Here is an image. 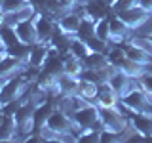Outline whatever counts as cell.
<instances>
[{
  "instance_id": "1",
  "label": "cell",
  "mask_w": 152,
  "mask_h": 143,
  "mask_svg": "<svg viewBox=\"0 0 152 143\" xmlns=\"http://www.w3.org/2000/svg\"><path fill=\"white\" fill-rule=\"evenodd\" d=\"M28 88V76L23 71V74H13L6 80V84L0 88V107L10 101L21 99V95L27 92Z\"/></svg>"
},
{
  "instance_id": "2",
  "label": "cell",
  "mask_w": 152,
  "mask_h": 143,
  "mask_svg": "<svg viewBox=\"0 0 152 143\" xmlns=\"http://www.w3.org/2000/svg\"><path fill=\"white\" fill-rule=\"evenodd\" d=\"M99 116L103 120L104 130L124 132L127 128V124H129V118L122 111H118V107H99Z\"/></svg>"
},
{
  "instance_id": "3",
  "label": "cell",
  "mask_w": 152,
  "mask_h": 143,
  "mask_svg": "<svg viewBox=\"0 0 152 143\" xmlns=\"http://www.w3.org/2000/svg\"><path fill=\"white\" fill-rule=\"evenodd\" d=\"M116 15L120 17L122 21L131 29V31H137V29H141V27L152 17V13L146 12V10H142L139 4H137V6L126 10V12H120V13H116Z\"/></svg>"
},
{
  "instance_id": "4",
  "label": "cell",
  "mask_w": 152,
  "mask_h": 143,
  "mask_svg": "<svg viewBox=\"0 0 152 143\" xmlns=\"http://www.w3.org/2000/svg\"><path fill=\"white\" fill-rule=\"evenodd\" d=\"M34 27H36L38 42L50 44L51 38H53V35H55V31H57V23L51 17H48L46 13L36 12V15H34Z\"/></svg>"
},
{
  "instance_id": "5",
  "label": "cell",
  "mask_w": 152,
  "mask_h": 143,
  "mask_svg": "<svg viewBox=\"0 0 152 143\" xmlns=\"http://www.w3.org/2000/svg\"><path fill=\"white\" fill-rule=\"evenodd\" d=\"M99 118H101V116H99V107H97L93 101L88 103L86 107H82L80 111H76V113L72 114V120H74V124L80 128V130L93 128L95 124H97Z\"/></svg>"
},
{
  "instance_id": "6",
  "label": "cell",
  "mask_w": 152,
  "mask_h": 143,
  "mask_svg": "<svg viewBox=\"0 0 152 143\" xmlns=\"http://www.w3.org/2000/svg\"><path fill=\"white\" fill-rule=\"evenodd\" d=\"M50 57H51V44L36 42V44H32V48H31V55H28V59H27V65H28V69L40 71Z\"/></svg>"
},
{
  "instance_id": "7",
  "label": "cell",
  "mask_w": 152,
  "mask_h": 143,
  "mask_svg": "<svg viewBox=\"0 0 152 143\" xmlns=\"http://www.w3.org/2000/svg\"><path fill=\"white\" fill-rule=\"evenodd\" d=\"M93 103L97 105V107H118V103H120V95H118L116 90L104 80V82L99 84L97 97L93 99Z\"/></svg>"
},
{
  "instance_id": "8",
  "label": "cell",
  "mask_w": 152,
  "mask_h": 143,
  "mask_svg": "<svg viewBox=\"0 0 152 143\" xmlns=\"http://www.w3.org/2000/svg\"><path fill=\"white\" fill-rule=\"evenodd\" d=\"M129 35H131V29L116 13L110 15V42L112 44H124V42H127Z\"/></svg>"
},
{
  "instance_id": "9",
  "label": "cell",
  "mask_w": 152,
  "mask_h": 143,
  "mask_svg": "<svg viewBox=\"0 0 152 143\" xmlns=\"http://www.w3.org/2000/svg\"><path fill=\"white\" fill-rule=\"evenodd\" d=\"M15 32L19 36V40L23 42V44H36L38 42V35H36V27H34V17L31 19H25V21L17 23L15 25Z\"/></svg>"
},
{
  "instance_id": "10",
  "label": "cell",
  "mask_w": 152,
  "mask_h": 143,
  "mask_svg": "<svg viewBox=\"0 0 152 143\" xmlns=\"http://www.w3.org/2000/svg\"><path fill=\"white\" fill-rule=\"evenodd\" d=\"M80 21H82V15L76 13V12L63 13V15L57 19V29L63 31L65 35H69V36H76L78 27H80Z\"/></svg>"
},
{
  "instance_id": "11",
  "label": "cell",
  "mask_w": 152,
  "mask_h": 143,
  "mask_svg": "<svg viewBox=\"0 0 152 143\" xmlns=\"http://www.w3.org/2000/svg\"><path fill=\"white\" fill-rule=\"evenodd\" d=\"M124 50H126V55L129 57L131 61H135V63H141V65H148L152 63V54H148L146 50H142L139 48L137 44H133V42H124Z\"/></svg>"
},
{
  "instance_id": "12",
  "label": "cell",
  "mask_w": 152,
  "mask_h": 143,
  "mask_svg": "<svg viewBox=\"0 0 152 143\" xmlns=\"http://www.w3.org/2000/svg\"><path fill=\"white\" fill-rule=\"evenodd\" d=\"M129 124L135 128V132H139L142 137L152 136V114L145 113H133V116H129Z\"/></svg>"
},
{
  "instance_id": "13",
  "label": "cell",
  "mask_w": 152,
  "mask_h": 143,
  "mask_svg": "<svg viewBox=\"0 0 152 143\" xmlns=\"http://www.w3.org/2000/svg\"><path fill=\"white\" fill-rule=\"evenodd\" d=\"M25 67H28V65L27 63L23 65L21 59H17V57H13V55H6L0 61V76H13L17 73H23Z\"/></svg>"
},
{
  "instance_id": "14",
  "label": "cell",
  "mask_w": 152,
  "mask_h": 143,
  "mask_svg": "<svg viewBox=\"0 0 152 143\" xmlns=\"http://www.w3.org/2000/svg\"><path fill=\"white\" fill-rule=\"evenodd\" d=\"M84 69H86L84 59L76 57L74 54H70V52L63 54V73H69L72 76H80V73H82Z\"/></svg>"
},
{
  "instance_id": "15",
  "label": "cell",
  "mask_w": 152,
  "mask_h": 143,
  "mask_svg": "<svg viewBox=\"0 0 152 143\" xmlns=\"http://www.w3.org/2000/svg\"><path fill=\"white\" fill-rule=\"evenodd\" d=\"M17 133H19V126L15 116H6L4 122L0 124V141H13L17 139Z\"/></svg>"
},
{
  "instance_id": "16",
  "label": "cell",
  "mask_w": 152,
  "mask_h": 143,
  "mask_svg": "<svg viewBox=\"0 0 152 143\" xmlns=\"http://www.w3.org/2000/svg\"><path fill=\"white\" fill-rule=\"evenodd\" d=\"M86 69H95V71H103L104 67H108V55L107 54H99V52H91L88 57L84 59Z\"/></svg>"
},
{
  "instance_id": "17",
  "label": "cell",
  "mask_w": 152,
  "mask_h": 143,
  "mask_svg": "<svg viewBox=\"0 0 152 143\" xmlns=\"http://www.w3.org/2000/svg\"><path fill=\"white\" fill-rule=\"evenodd\" d=\"M97 88H99V84L78 78V90H76V94L86 97V99H89V101H93V99L97 97Z\"/></svg>"
},
{
  "instance_id": "18",
  "label": "cell",
  "mask_w": 152,
  "mask_h": 143,
  "mask_svg": "<svg viewBox=\"0 0 152 143\" xmlns=\"http://www.w3.org/2000/svg\"><path fill=\"white\" fill-rule=\"evenodd\" d=\"M0 36H2V42H4L6 48H12V46H15L17 42H21L19 36H17V32H15V27H12V25L0 27Z\"/></svg>"
},
{
  "instance_id": "19",
  "label": "cell",
  "mask_w": 152,
  "mask_h": 143,
  "mask_svg": "<svg viewBox=\"0 0 152 143\" xmlns=\"http://www.w3.org/2000/svg\"><path fill=\"white\" fill-rule=\"evenodd\" d=\"M76 36L82 38V40H88V38L95 36V21L89 17H82V21H80V27H78V32H76Z\"/></svg>"
},
{
  "instance_id": "20",
  "label": "cell",
  "mask_w": 152,
  "mask_h": 143,
  "mask_svg": "<svg viewBox=\"0 0 152 143\" xmlns=\"http://www.w3.org/2000/svg\"><path fill=\"white\" fill-rule=\"evenodd\" d=\"M95 36H99L101 40L110 42V17L108 15L95 21Z\"/></svg>"
},
{
  "instance_id": "21",
  "label": "cell",
  "mask_w": 152,
  "mask_h": 143,
  "mask_svg": "<svg viewBox=\"0 0 152 143\" xmlns=\"http://www.w3.org/2000/svg\"><path fill=\"white\" fill-rule=\"evenodd\" d=\"M70 54H74L76 57H80V59H86L91 52H89V48L88 44L82 40V38H78V36H72V42H70Z\"/></svg>"
},
{
  "instance_id": "22",
  "label": "cell",
  "mask_w": 152,
  "mask_h": 143,
  "mask_svg": "<svg viewBox=\"0 0 152 143\" xmlns=\"http://www.w3.org/2000/svg\"><path fill=\"white\" fill-rule=\"evenodd\" d=\"M31 48L32 46L23 44V42H17L15 46L6 48V50H8V55H13V57H17V59H21V61H25V63H27L28 55H31Z\"/></svg>"
},
{
  "instance_id": "23",
  "label": "cell",
  "mask_w": 152,
  "mask_h": 143,
  "mask_svg": "<svg viewBox=\"0 0 152 143\" xmlns=\"http://www.w3.org/2000/svg\"><path fill=\"white\" fill-rule=\"evenodd\" d=\"M31 6H32V0H4L0 10H4L6 13H12V12H19V10H25Z\"/></svg>"
},
{
  "instance_id": "24",
  "label": "cell",
  "mask_w": 152,
  "mask_h": 143,
  "mask_svg": "<svg viewBox=\"0 0 152 143\" xmlns=\"http://www.w3.org/2000/svg\"><path fill=\"white\" fill-rule=\"evenodd\" d=\"M86 44H88L89 48V52H99V54H107L108 52V44L110 42H107V40H101L99 36H91V38H88V40H84Z\"/></svg>"
},
{
  "instance_id": "25",
  "label": "cell",
  "mask_w": 152,
  "mask_h": 143,
  "mask_svg": "<svg viewBox=\"0 0 152 143\" xmlns=\"http://www.w3.org/2000/svg\"><path fill=\"white\" fill-rule=\"evenodd\" d=\"M139 0H110L108 6H110V12L112 13H120V12H126L133 6H137Z\"/></svg>"
},
{
  "instance_id": "26",
  "label": "cell",
  "mask_w": 152,
  "mask_h": 143,
  "mask_svg": "<svg viewBox=\"0 0 152 143\" xmlns=\"http://www.w3.org/2000/svg\"><path fill=\"white\" fill-rule=\"evenodd\" d=\"M124 139H127L126 130H124V132H116V130H101V141L112 143V141H124Z\"/></svg>"
},
{
  "instance_id": "27",
  "label": "cell",
  "mask_w": 152,
  "mask_h": 143,
  "mask_svg": "<svg viewBox=\"0 0 152 143\" xmlns=\"http://www.w3.org/2000/svg\"><path fill=\"white\" fill-rule=\"evenodd\" d=\"M141 86H142V90H145L146 94L152 95V73L142 76V78H141Z\"/></svg>"
},
{
  "instance_id": "28",
  "label": "cell",
  "mask_w": 152,
  "mask_h": 143,
  "mask_svg": "<svg viewBox=\"0 0 152 143\" xmlns=\"http://www.w3.org/2000/svg\"><path fill=\"white\" fill-rule=\"evenodd\" d=\"M139 6L142 10H146V12L152 13V0H139Z\"/></svg>"
},
{
  "instance_id": "29",
  "label": "cell",
  "mask_w": 152,
  "mask_h": 143,
  "mask_svg": "<svg viewBox=\"0 0 152 143\" xmlns=\"http://www.w3.org/2000/svg\"><path fill=\"white\" fill-rule=\"evenodd\" d=\"M6 55H8V50H6V46H0V61H2Z\"/></svg>"
},
{
  "instance_id": "30",
  "label": "cell",
  "mask_w": 152,
  "mask_h": 143,
  "mask_svg": "<svg viewBox=\"0 0 152 143\" xmlns=\"http://www.w3.org/2000/svg\"><path fill=\"white\" fill-rule=\"evenodd\" d=\"M4 21H6V12H4V10H0V27L4 25Z\"/></svg>"
},
{
  "instance_id": "31",
  "label": "cell",
  "mask_w": 152,
  "mask_h": 143,
  "mask_svg": "<svg viewBox=\"0 0 152 143\" xmlns=\"http://www.w3.org/2000/svg\"><path fill=\"white\" fill-rule=\"evenodd\" d=\"M4 118H6V114H4V111H2V107H0V124L4 122Z\"/></svg>"
},
{
  "instance_id": "32",
  "label": "cell",
  "mask_w": 152,
  "mask_h": 143,
  "mask_svg": "<svg viewBox=\"0 0 152 143\" xmlns=\"http://www.w3.org/2000/svg\"><path fill=\"white\" fill-rule=\"evenodd\" d=\"M146 36H148V40H150V42H152V32H150V35H146Z\"/></svg>"
},
{
  "instance_id": "33",
  "label": "cell",
  "mask_w": 152,
  "mask_h": 143,
  "mask_svg": "<svg viewBox=\"0 0 152 143\" xmlns=\"http://www.w3.org/2000/svg\"><path fill=\"white\" fill-rule=\"evenodd\" d=\"M0 46H4V42H2V36H0Z\"/></svg>"
},
{
  "instance_id": "34",
  "label": "cell",
  "mask_w": 152,
  "mask_h": 143,
  "mask_svg": "<svg viewBox=\"0 0 152 143\" xmlns=\"http://www.w3.org/2000/svg\"><path fill=\"white\" fill-rule=\"evenodd\" d=\"M2 4H4V0H0V8H2Z\"/></svg>"
}]
</instances>
